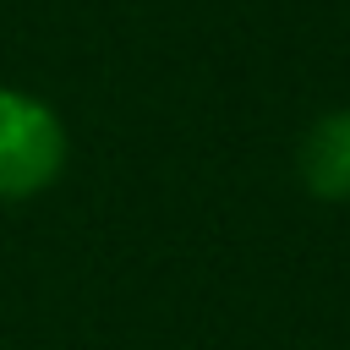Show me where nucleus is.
Segmentation results:
<instances>
[{
  "label": "nucleus",
  "mask_w": 350,
  "mask_h": 350,
  "mask_svg": "<svg viewBox=\"0 0 350 350\" xmlns=\"http://www.w3.org/2000/svg\"><path fill=\"white\" fill-rule=\"evenodd\" d=\"M295 175L323 202L350 197V109H328L306 126V137L295 148Z\"/></svg>",
  "instance_id": "2"
},
{
  "label": "nucleus",
  "mask_w": 350,
  "mask_h": 350,
  "mask_svg": "<svg viewBox=\"0 0 350 350\" xmlns=\"http://www.w3.org/2000/svg\"><path fill=\"white\" fill-rule=\"evenodd\" d=\"M66 170V126L60 115L16 88H0V202L38 197Z\"/></svg>",
  "instance_id": "1"
}]
</instances>
